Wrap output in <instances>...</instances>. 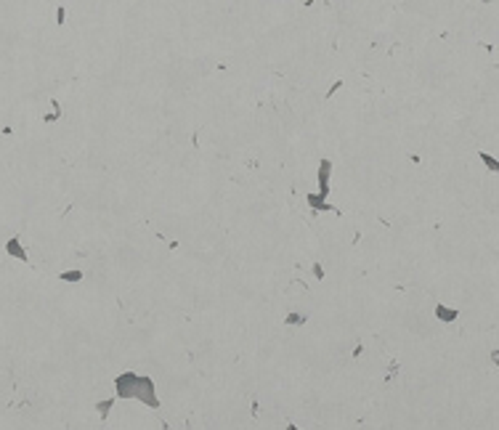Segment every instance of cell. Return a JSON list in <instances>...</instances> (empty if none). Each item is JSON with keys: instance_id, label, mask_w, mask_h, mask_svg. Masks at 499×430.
<instances>
[{"instance_id": "obj_1", "label": "cell", "mask_w": 499, "mask_h": 430, "mask_svg": "<svg viewBox=\"0 0 499 430\" xmlns=\"http://www.w3.org/2000/svg\"><path fill=\"white\" fill-rule=\"evenodd\" d=\"M117 393L120 396H136L146 401L149 406H157L159 401L154 399V385L149 377H138V375H122L117 380Z\"/></svg>"}, {"instance_id": "obj_2", "label": "cell", "mask_w": 499, "mask_h": 430, "mask_svg": "<svg viewBox=\"0 0 499 430\" xmlns=\"http://www.w3.org/2000/svg\"><path fill=\"white\" fill-rule=\"evenodd\" d=\"M436 316H438L441 321H454V319H457V311L449 308V306H444V303H438V306H436Z\"/></svg>"}, {"instance_id": "obj_3", "label": "cell", "mask_w": 499, "mask_h": 430, "mask_svg": "<svg viewBox=\"0 0 499 430\" xmlns=\"http://www.w3.org/2000/svg\"><path fill=\"white\" fill-rule=\"evenodd\" d=\"M6 252L16 255V258H21V260H27V250H21V245H19V239H16V237H14V239H8V245H6Z\"/></svg>"}, {"instance_id": "obj_4", "label": "cell", "mask_w": 499, "mask_h": 430, "mask_svg": "<svg viewBox=\"0 0 499 430\" xmlns=\"http://www.w3.org/2000/svg\"><path fill=\"white\" fill-rule=\"evenodd\" d=\"M478 157L483 159V165H486V168H489V170H494V173H499V162H496V159H494L491 154H486V152H481Z\"/></svg>"}, {"instance_id": "obj_5", "label": "cell", "mask_w": 499, "mask_h": 430, "mask_svg": "<svg viewBox=\"0 0 499 430\" xmlns=\"http://www.w3.org/2000/svg\"><path fill=\"white\" fill-rule=\"evenodd\" d=\"M494 361H496V364H499V351H496V353H494Z\"/></svg>"}, {"instance_id": "obj_6", "label": "cell", "mask_w": 499, "mask_h": 430, "mask_svg": "<svg viewBox=\"0 0 499 430\" xmlns=\"http://www.w3.org/2000/svg\"><path fill=\"white\" fill-rule=\"evenodd\" d=\"M481 3H491V0H481Z\"/></svg>"}]
</instances>
